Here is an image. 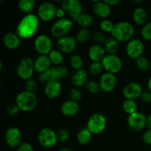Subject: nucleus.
Masks as SVG:
<instances>
[{
  "instance_id": "1",
  "label": "nucleus",
  "mask_w": 151,
  "mask_h": 151,
  "mask_svg": "<svg viewBox=\"0 0 151 151\" xmlns=\"http://www.w3.org/2000/svg\"><path fill=\"white\" fill-rule=\"evenodd\" d=\"M39 24L37 15L30 13L25 15L19 22L16 27V34L22 39H28L35 35Z\"/></svg>"
},
{
  "instance_id": "2",
  "label": "nucleus",
  "mask_w": 151,
  "mask_h": 151,
  "mask_svg": "<svg viewBox=\"0 0 151 151\" xmlns=\"http://www.w3.org/2000/svg\"><path fill=\"white\" fill-rule=\"evenodd\" d=\"M134 34V27L128 22H119L114 24L113 30L111 32L112 38L118 42L129 41Z\"/></svg>"
},
{
  "instance_id": "3",
  "label": "nucleus",
  "mask_w": 151,
  "mask_h": 151,
  "mask_svg": "<svg viewBox=\"0 0 151 151\" xmlns=\"http://www.w3.org/2000/svg\"><path fill=\"white\" fill-rule=\"evenodd\" d=\"M38 99L34 93L23 91L19 93L16 98V104L21 111L29 112L36 108Z\"/></svg>"
},
{
  "instance_id": "4",
  "label": "nucleus",
  "mask_w": 151,
  "mask_h": 151,
  "mask_svg": "<svg viewBox=\"0 0 151 151\" xmlns=\"http://www.w3.org/2000/svg\"><path fill=\"white\" fill-rule=\"evenodd\" d=\"M73 26V22L70 19L63 18V19H58L55 23L52 25L50 32L54 38H59L67 35L69 31Z\"/></svg>"
},
{
  "instance_id": "5",
  "label": "nucleus",
  "mask_w": 151,
  "mask_h": 151,
  "mask_svg": "<svg viewBox=\"0 0 151 151\" xmlns=\"http://www.w3.org/2000/svg\"><path fill=\"white\" fill-rule=\"evenodd\" d=\"M68 69L63 66H56L50 67L45 72L40 74L39 81L43 83H48L50 81H54L63 79L68 75Z\"/></svg>"
},
{
  "instance_id": "6",
  "label": "nucleus",
  "mask_w": 151,
  "mask_h": 151,
  "mask_svg": "<svg viewBox=\"0 0 151 151\" xmlns=\"http://www.w3.org/2000/svg\"><path fill=\"white\" fill-rule=\"evenodd\" d=\"M35 71L34 60L29 57H24L19 61L17 66V75L24 81L32 79Z\"/></svg>"
},
{
  "instance_id": "7",
  "label": "nucleus",
  "mask_w": 151,
  "mask_h": 151,
  "mask_svg": "<svg viewBox=\"0 0 151 151\" xmlns=\"http://www.w3.org/2000/svg\"><path fill=\"white\" fill-rule=\"evenodd\" d=\"M106 125L107 120L106 116L100 113H96L88 119L86 128L92 134H99L106 130Z\"/></svg>"
},
{
  "instance_id": "8",
  "label": "nucleus",
  "mask_w": 151,
  "mask_h": 151,
  "mask_svg": "<svg viewBox=\"0 0 151 151\" xmlns=\"http://www.w3.org/2000/svg\"><path fill=\"white\" fill-rule=\"evenodd\" d=\"M39 144L45 148H51L58 142L57 133L50 128H44L38 134Z\"/></svg>"
},
{
  "instance_id": "9",
  "label": "nucleus",
  "mask_w": 151,
  "mask_h": 151,
  "mask_svg": "<svg viewBox=\"0 0 151 151\" xmlns=\"http://www.w3.org/2000/svg\"><path fill=\"white\" fill-rule=\"evenodd\" d=\"M34 48L41 55H49L52 50V42L51 38L45 34L39 35L34 41Z\"/></svg>"
},
{
  "instance_id": "10",
  "label": "nucleus",
  "mask_w": 151,
  "mask_h": 151,
  "mask_svg": "<svg viewBox=\"0 0 151 151\" xmlns=\"http://www.w3.org/2000/svg\"><path fill=\"white\" fill-rule=\"evenodd\" d=\"M103 67L106 72L116 74L121 71L122 68V62L116 55L107 54L101 61Z\"/></svg>"
},
{
  "instance_id": "11",
  "label": "nucleus",
  "mask_w": 151,
  "mask_h": 151,
  "mask_svg": "<svg viewBox=\"0 0 151 151\" xmlns=\"http://www.w3.org/2000/svg\"><path fill=\"white\" fill-rule=\"evenodd\" d=\"M61 7L72 21L77 22L82 13V4L78 0H64L61 3Z\"/></svg>"
},
{
  "instance_id": "12",
  "label": "nucleus",
  "mask_w": 151,
  "mask_h": 151,
  "mask_svg": "<svg viewBox=\"0 0 151 151\" xmlns=\"http://www.w3.org/2000/svg\"><path fill=\"white\" fill-rule=\"evenodd\" d=\"M56 11L57 7L52 2L44 1L38 7L37 16L43 22H50L56 16Z\"/></svg>"
},
{
  "instance_id": "13",
  "label": "nucleus",
  "mask_w": 151,
  "mask_h": 151,
  "mask_svg": "<svg viewBox=\"0 0 151 151\" xmlns=\"http://www.w3.org/2000/svg\"><path fill=\"white\" fill-rule=\"evenodd\" d=\"M145 46L142 41L138 38H134L128 42L125 52L130 58L137 60L142 56Z\"/></svg>"
},
{
  "instance_id": "14",
  "label": "nucleus",
  "mask_w": 151,
  "mask_h": 151,
  "mask_svg": "<svg viewBox=\"0 0 151 151\" xmlns=\"http://www.w3.org/2000/svg\"><path fill=\"white\" fill-rule=\"evenodd\" d=\"M128 125L131 130L136 132L144 129L147 124V118L141 112L137 111L132 114L128 115Z\"/></svg>"
},
{
  "instance_id": "15",
  "label": "nucleus",
  "mask_w": 151,
  "mask_h": 151,
  "mask_svg": "<svg viewBox=\"0 0 151 151\" xmlns=\"http://www.w3.org/2000/svg\"><path fill=\"white\" fill-rule=\"evenodd\" d=\"M4 139L7 145L12 148L19 147L22 143V134L20 129L17 127L10 128L5 133Z\"/></svg>"
},
{
  "instance_id": "16",
  "label": "nucleus",
  "mask_w": 151,
  "mask_h": 151,
  "mask_svg": "<svg viewBox=\"0 0 151 151\" xmlns=\"http://www.w3.org/2000/svg\"><path fill=\"white\" fill-rule=\"evenodd\" d=\"M76 39L74 37L66 35L58 39L56 42L57 48L62 53H71L75 51L77 47Z\"/></svg>"
},
{
  "instance_id": "17",
  "label": "nucleus",
  "mask_w": 151,
  "mask_h": 151,
  "mask_svg": "<svg viewBox=\"0 0 151 151\" xmlns=\"http://www.w3.org/2000/svg\"><path fill=\"white\" fill-rule=\"evenodd\" d=\"M116 83H117V80L114 74L109 73V72L103 74L99 81L101 90L106 93L113 91L116 87Z\"/></svg>"
},
{
  "instance_id": "18",
  "label": "nucleus",
  "mask_w": 151,
  "mask_h": 151,
  "mask_svg": "<svg viewBox=\"0 0 151 151\" xmlns=\"http://www.w3.org/2000/svg\"><path fill=\"white\" fill-rule=\"evenodd\" d=\"M143 89L142 86L139 83L137 82H131L127 84L123 88L124 97L128 100H134L141 97L142 94Z\"/></svg>"
},
{
  "instance_id": "19",
  "label": "nucleus",
  "mask_w": 151,
  "mask_h": 151,
  "mask_svg": "<svg viewBox=\"0 0 151 151\" xmlns=\"http://www.w3.org/2000/svg\"><path fill=\"white\" fill-rule=\"evenodd\" d=\"M94 2L93 11L94 14L103 19H106L111 13V7L104 1H92Z\"/></svg>"
},
{
  "instance_id": "20",
  "label": "nucleus",
  "mask_w": 151,
  "mask_h": 151,
  "mask_svg": "<svg viewBox=\"0 0 151 151\" xmlns=\"http://www.w3.org/2000/svg\"><path fill=\"white\" fill-rule=\"evenodd\" d=\"M61 89V84L59 81H50L46 83L44 87V94L48 98L55 99L60 95Z\"/></svg>"
},
{
  "instance_id": "21",
  "label": "nucleus",
  "mask_w": 151,
  "mask_h": 151,
  "mask_svg": "<svg viewBox=\"0 0 151 151\" xmlns=\"http://www.w3.org/2000/svg\"><path fill=\"white\" fill-rule=\"evenodd\" d=\"M21 38L14 32H7L3 37V44L4 47L10 50H17L21 44Z\"/></svg>"
},
{
  "instance_id": "22",
  "label": "nucleus",
  "mask_w": 151,
  "mask_h": 151,
  "mask_svg": "<svg viewBox=\"0 0 151 151\" xmlns=\"http://www.w3.org/2000/svg\"><path fill=\"white\" fill-rule=\"evenodd\" d=\"M52 62L48 55H39L34 60L35 70L40 74H42L51 67Z\"/></svg>"
},
{
  "instance_id": "23",
  "label": "nucleus",
  "mask_w": 151,
  "mask_h": 151,
  "mask_svg": "<svg viewBox=\"0 0 151 151\" xmlns=\"http://www.w3.org/2000/svg\"><path fill=\"white\" fill-rule=\"evenodd\" d=\"M88 55L92 62H101L106 55V50L99 44H93L88 50Z\"/></svg>"
},
{
  "instance_id": "24",
  "label": "nucleus",
  "mask_w": 151,
  "mask_h": 151,
  "mask_svg": "<svg viewBox=\"0 0 151 151\" xmlns=\"http://www.w3.org/2000/svg\"><path fill=\"white\" fill-rule=\"evenodd\" d=\"M79 111V105L77 102L69 100L63 103L60 106V111L62 114L66 116H72L77 114Z\"/></svg>"
},
{
  "instance_id": "25",
  "label": "nucleus",
  "mask_w": 151,
  "mask_h": 151,
  "mask_svg": "<svg viewBox=\"0 0 151 151\" xmlns=\"http://www.w3.org/2000/svg\"><path fill=\"white\" fill-rule=\"evenodd\" d=\"M87 78H88V74L84 69L76 71L72 76V85L76 88L81 87L88 82Z\"/></svg>"
},
{
  "instance_id": "26",
  "label": "nucleus",
  "mask_w": 151,
  "mask_h": 151,
  "mask_svg": "<svg viewBox=\"0 0 151 151\" xmlns=\"http://www.w3.org/2000/svg\"><path fill=\"white\" fill-rule=\"evenodd\" d=\"M147 13L146 10L142 7H137L133 12V19L134 22L139 26H144L147 24Z\"/></svg>"
},
{
  "instance_id": "27",
  "label": "nucleus",
  "mask_w": 151,
  "mask_h": 151,
  "mask_svg": "<svg viewBox=\"0 0 151 151\" xmlns=\"http://www.w3.org/2000/svg\"><path fill=\"white\" fill-rule=\"evenodd\" d=\"M18 7L24 14H30L35 7V1L34 0H20L18 3Z\"/></svg>"
},
{
  "instance_id": "28",
  "label": "nucleus",
  "mask_w": 151,
  "mask_h": 151,
  "mask_svg": "<svg viewBox=\"0 0 151 151\" xmlns=\"http://www.w3.org/2000/svg\"><path fill=\"white\" fill-rule=\"evenodd\" d=\"M91 134L87 128H81L77 134V140L81 145H86L90 142L91 139Z\"/></svg>"
},
{
  "instance_id": "29",
  "label": "nucleus",
  "mask_w": 151,
  "mask_h": 151,
  "mask_svg": "<svg viewBox=\"0 0 151 151\" xmlns=\"http://www.w3.org/2000/svg\"><path fill=\"white\" fill-rule=\"evenodd\" d=\"M104 49L109 55H116L119 50V42L112 37L107 38L104 44Z\"/></svg>"
},
{
  "instance_id": "30",
  "label": "nucleus",
  "mask_w": 151,
  "mask_h": 151,
  "mask_svg": "<svg viewBox=\"0 0 151 151\" xmlns=\"http://www.w3.org/2000/svg\"><path fill=\"white\" fill-rule=\"evenodd\" d=\"M93 22H94V19L91 15L83 13H81V15L78 17V20H77L78 24L82 28H86V29L91 27L92 25Z\"/></svg>"
},
{
  "instance_id": "31",
  "label": "nucleus",
  "mask_w": 151,
  "mask_h": 151,
  "mask_svg": "<svg viewBox=\"0 0 151 151\" xmlns=\"http://www.w3.org/2000/svg\"><path fill=\"white\" fill-rule=\"evenodd\" d=\"M48 56L52 63L56 65V66H60L63 62V53L59 51L58 50H52Z\"/></svg>"
},
{
  "instance_id": "32",
  "label": "nucleus",
  "mask_w": 151,
  "mask_h": 151,
  "mask_svg": "<svg viewBox=\"0 0 151 151\" xmlns=\"http://www.w3.org/2000/svg\"><path fill=\"white\" fill-rule=\"evenodd\" d=\"M122 109L125 111V113L128 114V115L132 114L137 111V103H136L135 100L126 99L123 102Z\"/></svg>"
},
{
  "instance_id": "33",
  "label": "nucleus",
  "mask_w": 151,
  "mask_h": 151,
  "mask_svg": "<svg viewBox=\"0 0 151 151\" xmlns=\"http://www.w3.org/2000/svg\"><path fill=\"white\" fill-rule=\"evenodd\" d=\"M90 37V32L88 31V29L86 28H81L78 33L76 34L75 36V39H76L77 42L80 43V44H84L88 40Z\"/></svg>"
},
{
  "instance_id": "34",
  "label": "nucleus",
  "mask_w": 151,
  "mask_h": 151,
  "mask_svg": "<svg viewBox=\"0 0 151 151\" xmlns=\"http://www.w3.org/2000/svg\"><path fill=\"white\" fill-rule=\"evenodd\" d=\"M70 64L72 67L76 71L82 69L83 65V59L79 55L75 54L70 58Z\"/></svg>"
},
{
  "instance_id": "35",
  "label": "nucleus",
  "mask_w": 151,
  "mask_h": 151,
  "mask_svg": "<svg viewBox=\"0 0 151 151\" xmlns=\"http://www.w3.org/2000/svg\"><path fill=\"white\" fill-rule=\"evenodd\" d=\"M103 65L101 62H92L88 68L89 73L93 76H98L103 72Z\"/></svg>"
},
{
  "instance_id": "36",
  "label": "nucleus",
  "mask_w": 151,
  "mask_h": 151,
  "mask_svg": "<svg viewBox=\"0 0 151 151\" xmlns=\"http://www.w3.org/2000/svg\"><path fill=\"white\" fill-rule=\"evenodd\" d=\"M86 88L90 94H97L100 91V84L94 81H88L86 84Z\"/></svg>"
},
{
  "instance_id": "37",
  "label": "nucleus",
  "mask_w": 151,
  "mask_h": 151,
  "mask_svg": "<svg viewBox=\"0 0 151 151\" xmlns=\"http://www.w3.org/2000/svg\"><path fill=\"white\" fill-rule=\"evenodd\" d=\"M136 63H137V67L143 72H146L150 69V63L145 57H143V56L140 57L139 58L137 59Z\"/></svg>"
},
{
  "instance_id": "38",
  "label": "nucleus",
  "mask_w": 151,
  "mask_h": 151,
  "mask_svg": "<svg viewBox=\"0 0 151 151\" xmlns=\"http://www.w3.org/2000/svg\"><path fill=\"white\" fill-rule=\"evenodd\" d=\"M114 26V24H113V22L108 19H103L100 24V29L104 32H110L111 33V31L113 30Z\"/></svg>"
},
{
  "instance_id": "39",
  "label": "nucleus",
  "mask_w": 151,
  "mask_h": 151,
  "mask_svg": "<svg viewBox=\"0 0 151 151\" xmlns=\"http://www.w3.org/2000/svg\"><path fill=\"white\" fill-rule=\"evenodd\" d=\"M141 34L144 39L147 41H151V22H147L142 27Z\"/></svg>"
},
{
  "instance_id": "40",
  "label": "nucleus",
  "mask_w": 151,
  "mask_h": 151,
  "mask_svg": "<svg viewBox=\"0 0 151 151\" xmlns=\"http://www.w3.org/2000/svg\"><path fill=\"white\" fill-rule=\"evenodd\" d=\"M69 137H70V134H69V131L66 129H60L57 133L58 141L59 142H66V141L69 140Z\"/></svg>"
},
{
  "instance_id": "41",
  "label": "nucleus",
  "mask_w": 151,
  "mask_h": 151,
  "mask_svg": "<svg viewBox=\"0 0 151 151\" xmlns=\"http://www.w3.org/2000/svg\"><path fill=\"white\" fill-rule=\"evenodd\" d=\"M69 96L71 97V100L78 103L82 99V92L78 88L74 87L69 91Z\"/></svg>"
},
{
  "instance_id": "42",
  "label": "nucleus",
  "mask_w": 151,
  "mask_h": 151,
  "mask_svg": "<svg viewBox=\"0 0 151 151\" xmlns=\"http://www.w3.org/2000/svg\"><path fill=\"white\" fill-rule=\"evenodd\" d=\"M37 88H38V84H37L36 81L34 80H28L25 83V90L26 91L34 93L37 90Z\"/></svg>"
},
{
  "instance_id": "43",
  "label": "nucleus",
  "mask_w": 151,
  "mask_h": 151,
  "mask_svg": "<svg viewBox=\"0 0 151 151\" xmlns=\"http://www.w3.org/2000/svg\"><path fill=\"white\" fill-rule=\"evenodd\" d=\"M93 38H94V41H95L96 44H99V45H100L102 44H105V42L107 40L105 34L101 32H95L94 34V35H93Z\"/></svg>"
},
{
  "instance_id": "44",
  "label": "nucleus",
  "mask_w": 151,
  "mask_h": 151,
  "mask_svg": "<svg viewBox=\"0 0 151 151\" xmlns=\"http://www.w3.org/2000/svg\"><path fill=\"white\" fill-rule=\"evenodd\" d=\"M19 111H20V109H19V108L18 107V106L16 103L9 105V106H7V109H6V112H7V115H9V116H10L16 115L19 113Z\"/></svg>"
},
{
  "instance_id": "45",
  "label": "nucleus",
  "mask_w": 151,
  "mask_h": 151,
  "mask_svg": "<svg viewBox=\"0 0 151 151\" xmlns=\"http://www.w3.org/2000/svg\"><path fill=\"white\" fill-rule=\"evenodd\" d=\"M17 151H34V149L29 143L22 142L17 148Z\"/></svg>"
},
{
  "instance_id": "46",
  "label": "nucleus",
  "mask_w": 151,
  "mask_h": 151,
  "mask_svg": "<svg viewBox=\"0 0 151 151\" xmlns=\"http://www.w3.org/2000/svg\"><path fill=\"white\" fill-rule=\"evenodd\" d=\"M142 139L145 144L151 145V128L145 132V134H143Z\"/></svg>"
},
{
  "instance_id": "47",
  "label": "nucleus",
  "mask_w": 151,
  "mask_h": 151,
  "mask_svg": "<svg viewBox=\"0 0 151 151\" xmlns=\"http://www.w3.org/2000/svg\"><path fill=\"white\" fill-rule=\"evenodd\" d=\"M142 100L146 103H151V91H145L142 92V94L141 96Z\"/></svg>"
},
{
  "instance_id": "48",
  "label": "nucleus",
  "mask_w": 151,
  "mask_h": 151,
  "mask_svg": "<svg viewBox=\"0 0 151 151\" xmlns=\"http://www.w3.org/2000/svg\"><path fill=\"white\" fill-rule=\"evenodd\" d=\"M66 14V12H65V10H63L62 7L57 8V11H56V17L58 18V19L65 18V15Z\"/></svg>"
},
{
  "instance_id": "49",
  "label": "nucleus",
  "mask_w": 151,
  "mask_h": 151,
  "mask_svg": "<svg viewBox=\"0 0 151 151\" xmlns=\"http://www.w3.org/2000/svg\"><path fill=\"white\" fill-rule=\"evenodd\" d=\"M104 1L106 4H109V6H111V7L116 5V4H117L119 2V0H104Z\"/></svg>"
},
{
  "instance_id": "50",
  "label": "nucleus",
  "mask_w": 151,
  "mask_h": 151,
  "mask_svg": "<svg viewBox=\"0 0 151 151\" xmlns=\"http://www.w3.org/2000/svg\"><path fill=\"white\" fill-rule=\"evenodd\" d=\"M147 124H148V126L151 128V114L149 115V116L147 117Z\"/></svg>"
},
{
  "instance_id": "51",
  "label": "nucleus",
  "mask_w": 151,
  "mask_h": 151,
  "mask_svg": "<svg viewBox=\"0 0 151 151\" xmlns=\"http://www.w3.org/2000/svg\"><path fill=\"white\" fill-rule=\"evenodd\" d=\"M147 87H148L149 91H151V77L150 78V79H149L148 83H147Z\"/></svg>"
},
{
  "instance_id": "52",
  "label": "nucleus",
  "mask_w": 151,
  "mask_h": 151,
  "mask_svg": "<svg viewBox=\"0 0 151 151\" xmlns=\"http://www.w3.org/2000/svg\"><path fill=\"white\" fill-rule=\"evenodd\" d=\"M59 151H72V150H71L70 149H68V148H62Z\"/></svg>"
},
{
  "instance_id": "53",
  "label": "nucleus",
  "mask_w": 151,
  "mask_h": 151,
  "mask_svg": "<svg viewBox=\"0 0 151 151\" xmlns=\"http://www.w3.org/2000/svg\"><path fill=\"white\" fill-rule=\"evenodd\" d=\"M142 1H134V3H141Z\"/></svg>"
}]
</instances>
